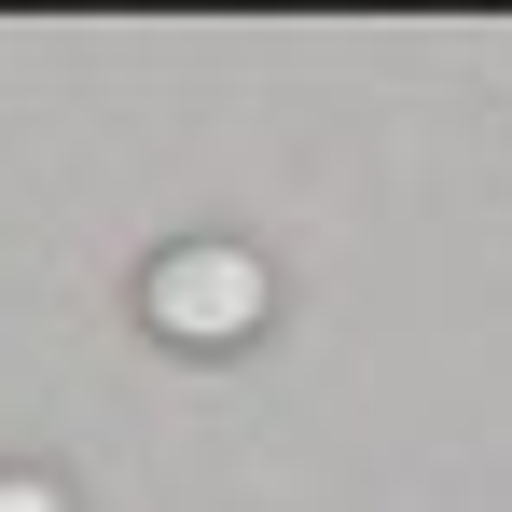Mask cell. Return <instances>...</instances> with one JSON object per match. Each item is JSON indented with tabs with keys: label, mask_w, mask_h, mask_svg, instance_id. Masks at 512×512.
I'll return each instance as SVG.
<instances>
[{
	"label": "cell",
	"mask_w": 512,
	"mask_h": 512,
	"mask_svg": "<svg viewBox=\"0 0 512 512\" xmlns=\"http://www.w3.org/2000/svg\"><path fill=\"white\" fill-rule=\"evenodd\" d=\"M139 319H153V346H180V360H236V346H263V319H277V277H263V250H236V236H180V250L139 263Z\"/></svg>",
	"instance_id": "6da1fadb"
},
{
	"label": "cell",
	"mask_w": 512,
	"mask_h": 512,
	"mask_svg": "<svg viewBox=\"0 0 512 512\" xmlns=\"http://www.w3.org/2000/svg\"><path fill=\"white\" fill-rule=\"evenodd\" d=\"M0 512H70V485L56 471H0Z\"/></svg>",
	"instance_id": "7a4b0ae2"
}]
</instances>
